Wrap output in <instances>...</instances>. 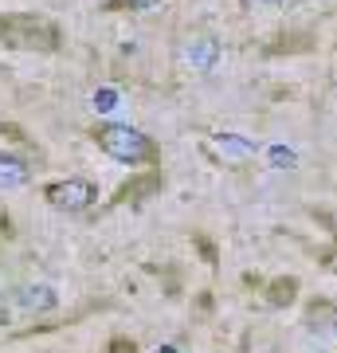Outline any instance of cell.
Masks as SVG:
<instances>
[{
  "instance_id": "6da1fadb",
  "label": "cell",
  "mask_w": 337,
  "mask_h": 353,
  "mask_svg": "<svg viewBox=\"0 0 337 353\" xmlns=\"http://www.w3.org/2000/svg\"><path fill=\"white\" fill-rule=\"evenodd\" d=\"M0 43L12 51H39V55H51L59 51L63 32L55 20L36 12H0Z\"/></svg>"
},
{
  "instance_id": "7a4b0ae2",
  "label": "cell",
  "mask_w": 337,
  "mask_h": 353,
  "mask_svg": "<svg viewBox=\"0 0 337 353\" xmlns=\"http://www.w3.org/2000/svg\"><path fill=\"white\" fill-rule=\"evenodd\" d=\"M90 138H94V145L102 153H110L114 161H125V165H153L157 161V141L134 126H122V122H102V126L90 130Z\"/></svg>"
},
{
  "instance_id": "3957f363",
  "label": "cell",
  "mask_w": 337,
  "mask_h": 353,
  "mask_svg": "<svg viewBox=\"0 0 337 353\" xmlns=\"http://www.w3.org/2000/svg\"><path fill=\"white\" fill-rule=\"evenodd\" d=\"M43 201L55 212H87L90 204L99 201V189L87 176H67V181H51L48 189H43Z\"/></svg>"
},
{
  "instance_id": "277c9868",
  "label": "cell",
  "mask_w": 337,
  "mask_h": 353,
  "mask_svg": "<svg viewBox=\"0 0 337 353\" xmlns=\"http://www.w3.org/2000/svg\"><path fill=\"white\" fill-rule=\"evenodd\" d=\"M161 189H165L161 173H138V176H130L122 189L114 192V208H122V204H141V201H150L153 192H161Z\"/></svg>"
},
{
  "instance_id": "5b68a950",
  "label": "cell",
  "mask_w": 337,
  "mask_h": 353,
  "mask_svg": "<svg viewBox=\"0 0 337 353\" xmlns=\"http://www.w3.org/2000/svg\"><path fill=\"white\" fill-rule=\"evenodd\" d=\"M302 283L294 275H283V279H271L267 287H263V299H267V306H275V310H283V306H294V299H298Z\"/></svg>"
},
{
  "instance_id": "8992f818",
  "label": "cell",
  "mask_w": 337,
  "mask_h": 353,
  "mask_svg": "<svg viewBox=\"0 0 337 353\" xmlns=\"http://www.w3.org/2000/svg\"><path fill=\"white\" fill-rule=\"evenodd\" d=\"M28 185V161L16 153H0V192H12Z\"/></svg>"
},
{
  "instance_id": "52a82bcc",
  "label": "cell",
  "mask_w": 337,
  "mask_h": 353,
  "mask_svg": "<svg viewBox=\"0 0 337 353\" xmlns=\"http://www.w3.org/2000/svg\"><path fill=\"white\" fill-rule=\"evenodd\" d=\"M306 326H310L314 334H334L337 330V306L329 303V299L310 303V310H306Z\"/></svg>"
},
{
  "instance_id": "ba28073f",
  "label": "cell",
  "mask_w": 337,
  "mask_h": 353,
  "mask_svg": "<svg viewBox=\"0 0 337 353\" xmlns=\"http://www.w3.org/2000/svg\"><path fill=\"white\" fill-rule=\"evenodd\" d=\"M216 55H220V48H216V39H208V36H200V39L188 43V63L200 67V71H208V67L216 63Z\"/></svg>"
},
{
  "instance_id": "9c48e42d",
  "label": "cell",
  "mask_w": 337,
  "mask_h": 353,
  "mask_svg": "<svg viewBox=\"0 0 337 353\" xmlns=\"http://www.w3.org/2000/svg\"><path fill=\"white\" fill-rule=\"evenodd\" d=\"M161 0H106V12H145V8H157Z\"/></svg>"
},
{
  "instance_id": "30bf717a",
  "label": "cell",
  "mask_w": 337,
  "mask_h": 353,
  "mask_svg": "<svg viewBox=\"0 0 337 353\" xmlns=\"http://www.w3.org/2000/svg\"><path fill=\"white\" fill-rule=\"evenodd\" d=\"M216 141H220V150H224L227 157H247L251 153V145L243 138H236V134H224V138H216Z\"/></svg>"
},
{
  "instance_id": "8fae6325",
  "label": "cell",
  "mask_w": 337,
  "mask_h": 353,
  "mask_svg": "<svg viewBox=\"0 0 337 353\" xmlns=\"http://www.w3.org/2000/svg\"><path fill=\"white\" fill-rule=\"evenodd\" d=\"M106 353H138V345H134L130 338H110V350Z\"/></svg>"
},
{
  "instance_id": "7c38bea8",
  "label": "cell",
  "mask_w": 337,
  "mask_h": 353,
  "mask_svg": "<svg viewBox=\"0 0 337 353\" xmlns=\"http://www.w3.org/2000/svg\"><path fill=\"white\" fill-rule=\"evenodd\" d=\"M196 248H200V255H204V259H208V263H216V248L208 240H196Z\"/></svg>"
},
{
  "instance_id": "4fadbf2b",
  "label": "cell",
  "mask_w": 337,
  "mask_h": 353,
  "mask_svg": "<svg viewBox=\"0 0 337 353\" xmlns=\"http://www.w3.org/2000/svg\"><path fill=\"white\" fill-rule=\"evenodd\" d=\"M263 4H283V0H263Z\"/></svg>"
}]
</instances>
